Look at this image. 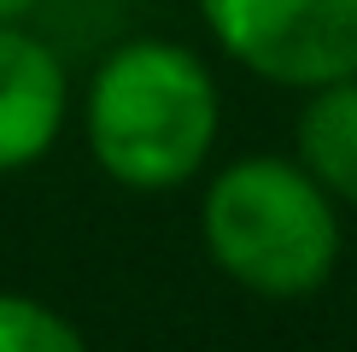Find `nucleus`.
I'll use <instances>...</instances> for the list:
<instances>
[{
    "mask_svg": "<svg viewBox=\"0 0 357 352\" xmlns=\"http://www.w3.org/2000/svg\"><path fill=\"white\" fill-rule=\"evenodd\" d=\"M222 135V88L176 36H129L88 71L82 141L100 176L129 194L199 182Z\"/></svg>",
    "mask_w": 357,
    "mask_h": 352,
    "instance_id": "1",
    "label": "nucleus"
},
{
    "mask_svg": "<svg viewBox=\"0 0 357 352\" xmlns=\"http://www.w3.org/2000/svg\"><path fill=\"white\" fill-rule=\"evenodd\" d=\"M199 247L241 293L310 300L334 282L346 253L340 200L293 153H241L205 176Z\"/></svg>",
    "mask_w": 357,
    "mask_h": 352,
    "instance_id": "2",
    "label": "nucleus"
},
{
    "mask_svg": "<svg viewBox=\"0 0 357 352\" xmlns=\"http://www.w3.org/2000/svg\"><path fill=\"white\" fill-rule=\"evenodd\" d=\"M229 65L270 88L357 77V0H193Z\"/></svg>",
    "mask_w": 357,
    "mask_h": 352,
    "instance_id": "3",
    "label": "nucleus"
},
{
    "mask_svg": "<svg viewBox=\"0 0 357 352\" xmlns=\"http://www.w3.org/2000/svg\"><path fill=\"white\" fill-rule=\"evenodd\" d=\"M70 117V71L47 36L0 24V176H18L59 147Z\"/></svg>",
    "mask_w": 357,
    "mask_h": 352,
    "instance_id": "4",
    "label": "nucleus"
},
{
    "mask_svg": "<svg viewBox=\"0 0 357 352\" xmlns=\"http://www.w3.org/2000/svg\"><path fill=\"white\" fill-rule=\"evenodd\" d=\"M293 159L340 200V212H357V77L305 88V106L293 117Z\"/></svg>",
    "mask_w": 357,
    "mask_h": 352,
    "instance_id": "5",
    "label": "nucleus"
},
{
    "mask_svg": "<svg viewBox=\"0 0 357 352\" xmlns=\"http://www.w3.org/2000/svg\"><path fill=\"white\" fill-rule=\"evenodd\" d=\"M82 346H88L82 323H70L59 305L0 288V352H82Z\"/></svg>",
    "mask_w": 357,
    "mask_h": 352,
    "instance_id": "6",
    "label": "nucleus"
},
{
    "mask_svg": "<svg viewBox=\"0 0 357 352\" xmlns=\"http://www.w3.org/2000/svg\"><path fill=\"white\" fill-rule=\"evenodd\" d=\"M41 0H0V24H29Z\"/></svg>",
    "mask_w": 357,
    "mask_h": 352,
    "instance_id": "7",
    "label": "nucleus"
}]
</instances>
